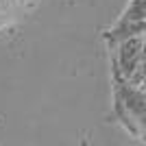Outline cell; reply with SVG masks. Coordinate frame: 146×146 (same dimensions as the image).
I'll use <instances>...</instances> for the list:
<instances>
[{"mask_svg":"<svg viewBox=\"0 0 146 146\" xmlns=\"http://www.w3.org/2000/svg\"><path fill=\"white\" fill-rule=\"evenodd\" d=\"M113 113L129 133L146 140V90L131 85L113 72Z\"/></svg>","mask_w":146,"mask_h":146,"instance_id":"cell-1","label":"cell"},{"mask_svg":"<svg viewBox=\"0 0 146 146\" xmlns=\"http://www.w3.org/2000/svg\"><path fill=\"white\" fill-rule=\"evenodd\" d=\"M146 33V0H131L116 24L105 33V39L116 44L122 37L144 35Z\"/></svg>","mask_w":146,"mask_h":146,"instance_id":"cell-2","label":"cell"},{"mask_svg":"<svg viewBox=\"0 0 146 146\" xmlns=\"http://www.w3.org/2000/svg\"><path fill=\"white\" fill-rule=\"evenodd\" d=\"M146 39L142 35H131V37H122L118 39L113 46V72L120 74L122 79L127 81L131 76V72L135 70V63L142 55Z\"/></svg>","mask_w":146,"mask_h":146,"instance_id":"cell-3","label":"cell"},{"mask_svg":"<svg viewBox=\"0 0 146 146\" xmlns=\"http://www.w3.org/2000/svg\"><path fill=\"white\" fill-rule=\"evenodd\" d=\"M146 79V44H144V48H142V55L140 59H137V63H135V70L131 72V76H129V83L131 85H137L140 87V83Z\"/></svg>","mask_w":146,"mask_h":146,"instance_id":"cell-4","label":"cell"},{"mask_svg":"<svg viewBox=\"0 0 146 146\" xmlns=\"http://www.w3.org/2000/svg\"><path fill=\"white\" fill-rule=\"evenodd\" d=\"M13 2H15V0H0V13H5L7 9L13 5Z\"/></svg>","mask_w":146,"mask_h":146,"instance_id":"cell-5","label":"cell"},{"mask_svg":"<svg viewBox=\"0 0 146 146\" xmlns=\"http://www.w3.org/2000/svg\"><path fill=\"white\" fill-rule=\"evenodd\" d=\"M140 87H142V90H146V79H144V81L140 83Z\"/></svg>","mask_w":146,"mask_h":146,"instance_id":"cell-6","label":"cell"},{"mask_svg":"<svg viewBox=\"0 0 146 146\" xmlns=\"http://www.w3.org/2000/svg\"><path fill=\"white\" fill-rule=\"evenodd\" d=\"M142 37H144V39H146V33H144V35H142Z\"/></svg>","mask_w":146,"mask_h":146,"instance_id":"cell-7","label":"cell"}]
</instances>
